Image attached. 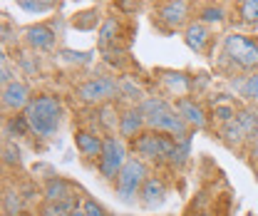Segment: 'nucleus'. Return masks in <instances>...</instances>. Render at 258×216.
<instances>
[{
    "label": "nucleus",
    "instance_id": "obj_1",
    "mask_svg": "<svg viewBox=\"0 0 258 216\" xmlns=\"http://www.w3.org/2000/svg\"><path fill=\"white\" fill-rule=\"evenodd\" d=\"M25 117L30 122V129L35 137L50 139V137H55L62 129V120H64L62 99L57 94H47V92L37 94L25 107Z\"/></svg>",
    "mask_w": 258,
    "mask_h": 216
},
{
    "label": "nucleus",
    "instance_id": "obj_2",
    "mask_svg": "<svg viewBox=\"0 0 258 216\" xmlns=\"http://www.w3.org/2000/svg\"><path fill=\"white\" fill-rule=\"evenodd\" d=\"M139 107H142V112L147 117V129L169 134L176 142L191 137L189 124L184 122V117L176 112V107L169 99H164V97H144V102Z\"/></svg>",
    "mask_w": 258,
    "mask_h": 216
},
{
    "label": "nucleus",
    "instance_id": "obj_3",
    "mask_svg": "<svg viewBox=\"0 0 258 216\" xmlns=\"http://www.w3.org/2000/svg\"><path fill=\"white\" fill-rule=\"evenodd\" d=\"M194 15V0H154L152 25L164 35L186 30Z\"/></svg>",
    "mask_w": 258,
    "mask_h": 216
},
{
    "label": "nucleus",
    "instance_id": "obj_4",
    "mask_svg": "<svg viewBox=\"0 0 258 216\" xmlns=\"http://www.w3.org/2000/svg\"><path fill=\"white\" fill-rule=\"evenodd\" d=\"M149 177H152V174H149V167H147V161L132 154L127 159V164L122 167L119 177L114 179V191H117V196H119L124 204L137 201V199H139V191H142V186H144V182H147Z\"/></svg>",
    "mask_w": 258,
    "mask_h": 216
},
{
    "label": "nucleus",
    "instance_id": "obj_5",
    "mask_svg": "<svg viewBox=\"0 0 258 216\" xmlns=\"http://www.w3.org/2000/svg\"><path fill=\"white\" fill-rule=\"evenodd\" d=\"M224 58H228L233 67L243 72L258 70V37L243 32H228L224 37Z\"/></svg>",
    "mask_w": 258,
    "mask_h": 216
},
{
    "label": "nucleus",
    "instance_id": "obj_6",
    "mask_svg": "<svg viewBox=\"0 0 258 216\" xmlns=\"http://www.w3.org/2000/svg\"><path fill=\"white\" fill-rule=\"evenodd\" d=\"M176 139L161 132L144 129L139 137L132 139V154L144 159V161H169V156L174 152Z\"/></svg>",
    "mask_w": 258,
    "mask_h": 216
},
{
    "label": "nucleus",
    "instance_id": "obj_7",
    "mask_svg": "<svg viewBox=\"0 0 258 216\" xmlns=\"http://www.w3.org/2000/svg\"><path fill=\"white\" fill-rule=\"evenodd\" d=\"M129 147L127 139H122L119 134H104V149H102V156L97 161V172L104 182H114L122 172V167L127 164L129 159Z\"/></svg>",
    "mask_w": 258,
    "mask_h": 216
},
{
    "label": "nucleus",
    "instance_id": "obj_8",
    "mask_svg": "<svg viewBox=\"0 0 258 216\" xmlns=\"http://www.w3.org/2000/svg\"><path fill=\"white\" fill-rule=\"evenodd\" d=\"M122 90V82L117 77H109V75H102V77H92V80H85L75 87V97L82 102V104H95L102 107L107 102H114L119 97Z\"/></svg>",
    "mask_w": 258,
    "mask_h": 216
},
{
    "label": "nucleus",
    "instance_id": "obj_9",
    "mask_svg": "<svg viewBox=\"0 0 258 216\" xmlns=\"http://www.w3.org/2000/svg\"><path fill=\"white\" fill-rule=\"evenodd\" d=\"M23 40L32 52H50L57 45V32L50 23H32L23 28Z\"/></svg>",
    "mask_w": 258,
    "mask_h": 216
},
{
    "label": "nucleus",
    "instance_id": "obj_10",
    "mask_svg": "<svg viewBox=\"0 0 258 216\" xmlns=\"http://www.w3.org/2000/svg\"><path fill=\"white\" fill-rule=\"evenodd\" d=\"M32 99V90L25 80H15L5 87H0V102H3V110L5 112H25V107L30 104Z\"/></svg>",
    "mask_w": 258,
    "mask_h": 216
},
{
    "label": "nucleus",
    "instance_id": "obj_11",
    "mask_svg": "<svg viewBox=\"0 0 258 216\" xmlns=\"http://www.w3.org/2000/svg\"><path fill=\"white\" fill-rule=\"evenodd\" d=\"M174 107H176V112L184 117V122L189 124V129H196V132H204L206 127H209V115H206V110H204V104H199L196 99L191 97H179L176 102H174Z\"/></svg>",
    "mask_w": 258,
    "mask_h": 216
},
{
    "label": "nucleus",
    "instance_id": "obj_12",
    "mask_svg": "<svg viewBox=\"0 0 258 216\" xmlns=\"http://www.w3.org/2000/svg\"><path fill=\"white\" fill-rule=\"evenodd\" d=\"M75 147L87 161H99L104 149V137L97 129H77L75 132Z\"/></svg>",
    "mask_w": 258,
    "mask_h": 216
},
{
    "label": "nucleus",
    "instance_id": "obj_13",
    "mask_svg": "<svg viewBox=\"0 0 258 216\" xmlns=\"http://www.w3.org/2000/svg\"><path fill=\"white\" fill-rule=\"evenodd\" d=\"M184 42H186V47L196 52V55H209V50H211V42H214V35L209 30V25H204V23H199V20H191L189 25H186V30H184Z\"/></svg>",
    "mask_w": 258,
    "mask_h": 216
},
{
    "label": "nucleus",
    "instance_id": "obj_14",
    "mask_svg": "<svg viewBox=\"0 0 258 216\" xmlns=\"http://www.w3.org/2000/svg\"><path fill=\"white\" fill-rule=\"evenodd\" d=\"M119 37H124L122 20L114 18V15H109V18L102 20V25H99V30H97V47H99L102 52H112V50L119 52Z\"/></svg>",
    "mask_w": 258,
    "mask_h": 216
},
{
    "label": "nucleus",
    "instance_id": "obj_15",
    "mask_svg": "<svg viewBox=\"0 0 258 216\" xmlns=\"http://www.w3.org/2000/svg\"><path fill=\"white\" fill-rule=\"evenodd\" d=\"M144 129H147V117H144L142 107H139V104L127 107V110L122 112V117H119V132H117V134H119L122 139H134V137H139Z\"/></svg>",
    "mask_w": 258,
    "mask_h": 216
},
{
    "label": "nucleus",
    "instance_id": "obj_16",
    "mask_svg": "<svg viewBox=\"0 0 258 216\" xmlns=\"http://www.w3.org/2000/svg\"><path fill=\"white\" fill-rule=\"evenodd\" d=\"M159 82L164 85V90L171 97H189L191 92V77L186 72H176V70H157Z\"/></svg>",
    "mask_w": 258,
    "mask_h": 216
},
{
    "label": "nucleus",
    "instance_id": "obj_17",
    "mask_svg": "<svg viewBox=\"0 0 258 216\" xmlns=\"http://www.w3.org/2000/svg\"><path fill=\"white\" fill-rule=\"evenodd\" d=\"M166 182L161 179V177H149L144 186H142V191H139V201H142V206H147V209H159L161 204L166 201Z\"/></svg>",
    "mask_w": 258,
    "mask_h": 216
},
{
    "label": "nucleus",
    "instance_id": "obj_18",
    "mask_svg": "<svg viewBox=\"0 0 258 216\" xmlns=\"http://www.w3.org/2000/svg\"><path fill=\"white\" fill-rule=\"evenodd\" d=\"M102 20H104V18H102L99 8H87V10L75 13V15L70 18V25L80 32H92V30H99Z\"/></svg>",
    "mask_w": 258,
    "mask_h": 216
},
{
    "label": "nucleus",
    "instance_id": "obj_19",
    "mask_svg": "<svg viewBox=\"0 0 258 216\" xmlns=\"http://www.w3.org/2000/svg\"><path fill=\"white\" fill-rule=\"evenodd\" d=\"M70 194H72V182H67L64 177H47V182L42 186L45 201H62Z\"/></svg>",
    "mask_w": 258,
    "mask_h": 216
},
{
    "label": "nucleus",
    "instance_id": "obj_20",
    "mask_svg": "<svg viewBox=\"0 0 258 216\" xmlns=\"http://www.w3.org/2000/svg\"><path fill=\"white\" fill-rule=\"evenodd\" d=\"M3 134H5L8 139H23V137L32 134L30 122H28L25 112H15L13 117H8L5 124H3Z\"/></svg>",
    "mask_w": 258,
    "mask_h": 216
},
{
    "label": "nucleus",
    "instance_id": "obj_21",
    "mask_svg": "<svg viewBox=\"0 0 258 216\" xmlns=\"http://www.w3.org/2000/svg\"><path fill=\"white\" fill-rule=\"evenodd\" d=\"M219 139L224 142L228 149H241V147L248 142L246 132L238 127L236 120H233V122H228V124H224V127H219Z\"/></svg>",
    "mask_w": 258,
    "mask_h": 216
},
{
    "label": "nucleus",
    "instance_id": "obj_22",
    "mask_svg": "<svg viewBox=\"0 0 258 216\" xmlns=\"http://www.w3.org/2000/svg\"><path fill=\"white\" fill-rule=\"evenodd\" d=\"M236 122L238 127L246 132V137H248V142H253L258 137V112L256 107H238V112H236Z\"/></svg>",
    "mask_w": 258,
    "mask_h": 216
},
{
    "label": "nucleus",
    "instance_id": "obj_23",
    "mask_svg": "<svg viewBox=\"0 0 258 216\" xmlns=\"http://www.w3.org/2000/svg\"><path fill=\"white\" fill-rule=\"evenodd\" d=\"M196 20L204 25H221L226 20V8L216 3H206L201 8H196Z\"/></svg>",
    "mask_w": 258,
    "mask_h": 216
},
{
    "label": "nucleus",
    "instance_id": "obj_24",
    "mask_svg": "<svg viewBox=\"0 0 258 216\" xmlns=\"http://www.w3.org/2000/svg\"><path fill=\"white\" fill-rule=\"evenodd\" d=\"M25 204L28 201L20 194V189H5V194H3V214L5 216H20L23 211H28Z\"/></svg>",
    "mask_w": 258,
    "mask_h": 216
},
{
    "label": "nucleus",
    "instance_id": "obj_25",
    "mask_svg": "<svg viewBox=\"0 0 258 216\" xmlns=\"http://www.w3.org/2000/svg\"><path fill=\"white\" fill-rule=\"evenodd\" d=\"M236 20L241 25H258V0H236Z\"/></svg>",
    "mask_w": 258,
    "mask_h": 216
},
{
    "label": "nucleus",
    "instance_id": "obj_26",
    "mask_svg": "<svg viewBox=\"0 0 258 216\" xmlns=\"http://www.w3.org/2000/svg\"><path fill=\"white\" fill-rule=\"evenodd\" d=\"M97 115H99V124H102V129H104L107 134H114V132H119V117H122V115H117V112H114L112 102L102 104V107L97 110Z\"/></svg>",
    "mask_w": 258,
    "mask_h": 216
},
{
    "label": "nucleus",
    "instance_id": "obj_27",
    "mask_svg": "<svg viewBox=\"0 0 258 216\" xmlns=\"http://www.w3.org/2000/svg\"><path fill=\"white\" fill-rule=\"evenodd\" d=\"M189 154H191V137L179 139V142L174 144L171 156H169V164H171V167H176V169H181V167L189 161Z\"/></svg>",
    "mask_w": 258,
    "mask_h": 216
},
{
    "label": "nucleus",
    "instance_id": "obj_28",
    "mask_svg": "<svg viewBox=\"0 0 258 216\" xmlns=\"http://www.w3.org/2000/svg\"><path fill=\"white\" fill-rule=\"evenodd\" d=\"M238 92H241V97H243L246 102H253V104H256L258 102V70L248 72V75L243 77V82L238 85Z\"/></svg>",
    "mask_w": 258,
    "mask_h": 216
},
{
    "label": "nucleus",
    "instance_id": "obj_29",
    "mask_svg": "<svg viewBox=\"0 0 258 216\" xmlns=\"http://www.w3.org/2000/svg\"><path fill=\"white\" fill-rule=\"evenodd\" d=\"M3 161H5V167H20L23 164V149L18 147V142H13V139L3 142Z\"/></svg>",
    "mask_w": 258,
    "mask_h": 216
},
{
    "label": "nucleus",
    "instance_id": "obj_30",
    "mask_svg": "<svg viewBox=\"0 0 258 216\" xmlns=\"http://www.w3.org/2000/svg\"><path fill=\"white\" fill-rule=\"evenodd\" d=\"M236 112H238V107H233L231 102H224V104H216V107H214L211 120L219 124V127H224V124H228V122H233V120H236Z\"/></svg>",
    "mask_w": 258,
    "mask_h": 216
},
{
    "label": "nucleus",
    "instance_id": "obj_31",
    "mask_svg": "<svg viewBox=\"0 0 258 216\" xmlns=\"http://www.w3.org/2000/svg\"><path fill=\"white\" fill-rule=\"evenodd\" d=\"M112 8L122 15H137L144 10V0H112Z\"/></svg>",
    "mask_w": 258,
    "mask_h": 216
},
{
    "label": "nucleus",
    "instance_id": "obj_32",
    "mask_svg": "<svg viewBox=\"0 0 258 216\" xmlns=\"http://www.w3.org/2000/svg\"><path fill=\"white\" fill-rule=\"evenodd\" d=\"M18 80V70L10 65V58L8 55H3L0 58V87H5V85H10V82H15Z\"/></svg>",
    "mask_w": 258,
    "mask_h": 216
},
{
    "label": "nucleus",
    "instance_id": "obj_33",
    "mask_svg": "<svg viewBox=\"0 0 258 216\" xmlns=\"http://www.w3.org/2000/svg\"><path fill=\"white\" fill-rule=\"evenodd\" d=\"M18 35H23V30H18V25H13L10 18L3 15V47H8L10 42H15Z\"/></svg>",
    "mask_w": 258,
    "mask_h": 216
},
{
    "label": "nucleus",
    "instance_id": "obj_34",
    "mask_svg": "<svg viewBox=\"0 0 258 216\" xmlns=\"http://www.w3.org/2000/svg\"><path fill=\"white\" fill-rule=\"evenodd\" d=\"M119 97H127V99H132V102H137V104H142V102H144V94H142V90H139L137 85H132L129 80H124V82H122V90H119Z\"/></svg>",
    "mask_w": 258,
    "mask_h": 216
},
{
    "label": "nucleus",
    "instance_id": "obj_35",
    "mask_svg": "<svg viewBox=\"0 0 258 216\" xmlns=\"http://www.w3.org/2000/svg\"><path fill=\"white\" fill-rule=\"evenodd\" d=\"M64 62H72V65H87L92 60V52H75V50H62L60 52Z\"/></svg>",
    "mask_w": 258,
    "mask_h": 216
},
{
    "label": "nucleus",
    "instance_id": "obj_36",
    "mask_svg": "<svg viewBox=\"0 0 258 216\" xmlns=\"http://www.w3.org/2000/svg\"><path fill=\"white\" fill-rule=\"evenodd\" d=\"M18 3V8H23L25 13H32V15H37V13H50L40 0H15Z\"/></svg>",
    "mask_w": 258,
    "mask_h": 216
},
{
    "label": "nucleus",
    "instance_id": "obj_37",
    "mask_svg": "<svg viewBox=\"0 0 258 216\" xmlns=\"http://www.w3.org/2000/svg\"><path fill=\"white\" fill-rule=\"evenodd\" d=\"M82 211H85L87 216H109V214H107V209H104L102 204H97L95 199H85Z\"/></svg>",
    "mask_w": 258,
    "mask_h": 216
},
{
    "label": "nucleus",
    "instance_id": "obj_38",
    "mask_svg": "<svg viewBox=\"0 0 258 216\" xmlns=\"http://www.w3.org/2000/svg\"><path fill=\"white\" fill-rule=\"evenodd\" d=\"M20 65H23V70L28 75H37L40 72V62H37L35 55H20Z\"/></svg>",
    "mask_w": 258,
    "mask_h": 216
},
{
    "label": "nucleus",
    "instance_id": "obj_39",
    "mask_svg": "<svg viewBox=\"0 0 258 216\" xmlns=\"http://www.w3.org/2000/svg\"><path fill=\"white\" fill-rule=\"evenodd\" d=\"M40 216H67V214L62 211V206L57 201H45L40 206Z\"/></svg>",
    "mask_w": 258,
    "mask_h": 216
},
{
    "label": "nucleus",
    "instance_id": "obj_40",
    "mask_svg": "<svg viewBox=\"0 0 258 216\" xmlns=\"http://www.w3.org/2000/svg\"><path fill=\"white\" fill-rule=\"evenodd\" d=\"M248 156H251V159H256V161H258V137L253 139V142H251V154H248Z\"/></svg>",
    "mask_w": 258,
    "mask_h": 216
},
{
    "label": "nucleus",
    "instance_id": "obj_41",
    "mask_svg": "<svg viewBox=\"0 0 258 216\" xmlns=\"http://www.w3.org/2000/svg\"><path fill=\"white\" fill-rule=\"evenodd\" d=\"M40 3H42L47 10H52V8H57V3H60V0H40Z\"/></svg>",
    "mask_w": 258,
    "mask_h": 216
},
{
    "label": "nucleus",
    "instance_id": "obj_42",
    "mask_svg": "<svg viewBox=\"0 0 258 216\" xmlns=\"http://www.w3.org/2000/svg\"><path fill=\"white\" fill-rule=\"evenodd\" d=\"M191 216H209L206 211H196V214H191Z\"/></svg>",
    "mask_w": 258,
    "mask_h": 216
},
{
    "label": "nucleus",
    "instance_id": "obj_43",
    "mask_svg": "<svg viewBox=\"0 0 258 216\" xmlns=\"http://www.w3.org/2000/svg\"><path fill=\"white\" fill-rule=\"evenodd\" d=\"M20 216H32V214H30V211H23V214H20Z\"/></svg>",
    "mask_w": 258,
    "mask_h": 216
},
{
    "label": "nucleus",
    "instance_id": "obj_44",
    "mask_svg": "<svg viewBox=\"0 0 258 216\" xmlns=\"http://www.w3.org/2000/svg\"><path fill=\"white\" fill-rule=\"evenodd\" d=\"M253 107H256V112H258V102H256V104H253Z\"/></svg>",
    "mask_w": 258,
    "mask_h": 216
},
{
    "label": "nucleus",
    "instance_id": "obj_45",
    "mask_svg": "<svg viewBox=\"0 0 258 216\" xmlns=\"http://www.w3.org/2000/svg\"><path fill=\"white\" fill-rule=\"evenodd\" d=\"M3 216H5V214H3Z\"/></svg>",
    "mask_w": 258,
    "mask_h": 216
}]
</instances>
